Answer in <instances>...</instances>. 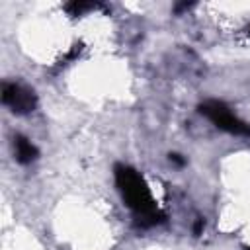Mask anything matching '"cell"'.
<instances>
[{
    "mask_svg": "<svg viewBox=\"0 0 250 250\" xmlns=\"http://www.w3.org/2000/svg\"><path fill=\"white\" fill-rule=\"evenodd\" d=\"M2 98H4V104L12 105L14 111H20V113L29 111L33 107V102H35L33 100V92H29V90H25V88H21L18 84H4Z\"/></svg>",
    "mask_w": 250,
    "mask_h": 250,
    "instance_id": "obj_1",
    "label": "cell"
},
{
    "mask_svg": "<svg viewBox=\"0 0 250 250\" xmlns=\"http://www.w3.org/2000/svg\"><path fill=\"white\" fill-rule=\"evenodd\" d=\"M16 154H18V160L20 162H31L35 158L37 150H35V146L27 139L18 137V141H16Z\"/></svg>",
    "mask_w": 250,
    "mask_h": 250,
    "instance_id": "obj_2",
    "label": "cell"
}]
</instances>
